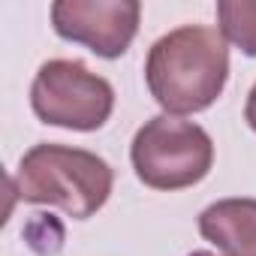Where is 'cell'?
<instances>
[{"mask_svg": "<svg viewBox=\"0 0 256 256\" xmlns=\"http://www.w3.org/2000/svg\"><path fill=\"white\" fill-rule=\"evenodd\" d=\"M139 0H58L52 6L54 34L88 46L100 58H120L136 40Z\"/></svg>", "mask_w": 256, "mask_h": 256, "instance_id": "obj_5", "label": "cell"}, {"mask_svg": "<svg viewBox=\"0 0 256 256\" xmlns=\"http://www.w3.org/2000/svg\"><path fill=\"white\" fill-rule=\"evenodd\" d=\"M114 175L112 166L84 148L40 142L34 145L12 178V187L22 202L30 205H54L72 220L94 217L108 193H112Z\"/></svg>", "mask_w": 256, "mask_h": 256, "instance_id": "obj_2", "label": "cell"}, {"mask_svg": "<svg viewBox=\"0 0 256 256\" xmlns=\"http://www.w3.org/2000/svg\"><path fill=\"white\" fill-rule=\"evenodd\" d=\"M244 120H247V126L256 133V84L250 88V94H247V106H244Z\"/></svg>", "mask_w": 256, "mask_h": 256, "instance_id": "obj_8", "label": "cell"}, {"mask_svg": "<svg viewBox=\"0 0 256 256\" xmlns=\"http://www.w3.org/2000/svg\"><path fill=\"white\" fill-rule=\"evenodd\" d=\"M202 238L223 256H256V199H220L199 214Z\"/></svg>", "mask_w": 256, "mask_h": 256, "instance_id": "obj_6", "label": "cell"}, {"mask_svg": "<svg viewBox=\"0 0 256 256\" xmlns=\"http://www.w3.org/2000/svg\"><path fill=\"white\" fill-rule=\"evenodd\" d=\"M229 78V48L220 30L184 24L160 36L145 60V82L166 114L208 108Z\"/></svg>", "mask_w": 256, "mask_h": 256, "instance_id": "obj_1", "label": "cell"}, {"mask_svg": "<svg viewBox=\"0 0 256 256\" xmlns=\"http://www.w3.org/2000/svg\"><path fill=\"white\" fill-rule=\"evenodd\" d=\"M217 22L223 40L256 58V0H220Z\"/></svg>", "mask_w": 256, "mask_h": 256, "instance_id": "obj_7", "label": "cell"}, {"mask_svg": "<svg viewBox=\"0 0 256 256\" xmlns=\"http://www.w3.org/2000/svg\"><path fill=\"white\" fill-rule=\"evenodd\" d=\"M30 106L42 124L90 133L108 120L114 108V88L82 60L54 58L34 76Z\"/></svg>", "mask_w": 256, "mask_h": 256, "instance_id": "obj_4", "label": "cell"}, {"mask_svg": "<svg viewBox=\"0 0 256 256\" xmlns=\"http://www.w3.org/2000/svg\"><path fill=\"white\" fill-rule=\"evenodd\" d=\"M130 160L142 184L154 190H184L211 172L214 142L193 120L157 114L133 136Z\"/></svg>", "mask_w": 256, "mask_h": 256, "instance_id": "obj_3", "label": "cell"}]
</instances>
